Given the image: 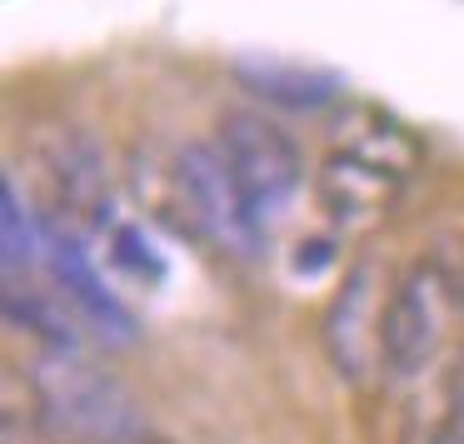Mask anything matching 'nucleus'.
<instances>
[{"instance_id": "1", "label": "nucleus", "mask_w": 464, "mask_h": 444, "mask_svg": "<svg viewBox=\"0 0 464 444\" xmlns=\"http://www.w3.org/2000/svg\"><path fill=\"white\" fill-rule=\"evenodd\" d=\"M31 390L41 400V414L65 439H81V444H140L145 439V414L121 390V380L95 370L75 350L41 354L31 364Z\"/></svg>"}, {"instance_id": "2", "label": "nucleus", "mask_w": 464, "mask_h": 444, "mask_svg": "<svg viewBox=\"0 0 464 444\" xmlns=\"http://www.w3.org/2000/svg\"><path fill=\"white\" fill-rule=\"evenodd\" d=\"M215 150H220L225 170H230L235 190H240L245 210H250L255 230H270L275 220L285 215V205L295 200L304 180V160L300 145L270 121V115L255 111H235L220 121L215 130Z\"/></svg>"}, {"instance_id": "3", "label": "nucleus", "mask_w": 464, "mask_h": 444, "mask_svg": "<svg viewBox=\"0 0 464 444\" xmlns=\"http://www.w3.org/2000/svg\"><path fill=\"white\" fill-rule=\"evenodd\" d=\"M454 290L444 280L440 260H420L384 300V324H380V364L394 380H414L434 364L444 340V310Z\"/></svg>"}, {"instance_id": "4", "label": "nucleus", "mask_w": 464, "mask_h": 444, "mask_svg": "<svg viewBox=\"0 0 464 444\" xmlns=\"http://www.w3.org/2000/svg\"><path fill=\"white\" fill-rule=\"evenodd\" d=\"M175 170H180V215L185 235L215 245L225 255H255V245L265 240L255 230L250 210H245L240 190H235L230 170H225L215 145H180L175 150Z\"/></svg>"}, {"instance_id": "5", "label": "nucleus", "mask_w": 464, "mask_h": 444, "mask_svg": "<svg viewBox=\"0 0 464 444\" xmlns=\"http://www.w3.org/2000/svg\"><path fill=\"white\" fill-rule=\"evenodd\" d=\"M41 170L51 180L55 210L65 225L75 230H115V195H111V175L105 160L81 130H61L41 145Z\"/></svg>"}, {"instance_id": "6", "label": "nucleus", "mask_w": 464, "mask_h": 444, "mask_svg": "<svg viewBox=\"0 0 464 444\" xmlns=\"http://www.w3.org/2000/svg\"><path fill=\"white\" fill-rule=\"evenodd\" d=\"M380 324H384V300H380V270L370 260L344 275L340 294L324 320V344L330 360L344 380H364L370 364H380Z\"/></svg>"}, {"instance_id": "7", "label": "nucleus", "mask_w": 464, "mask_h": 444, "mask_svg": "<svg viewBox=\"0 0 464 444\" xmlns=\"http://www.w3.org/2000/svg\"><path fill=\"white\" fill-rule=\"evenodd\" d=\"M400 175L380 170V165L360 160V155H344V150H330V160L320 165V205L334 225L344 230H370L380 225L384 215L394 210V195H400Z\"/></svg>"}, {"instance_id": "8", "label": "nucleus", "mask_w": 464, "mask_h": 444, "mask_svg": "<svg viewBox=\"0 0 464 444\" xmlns=\"http://www.w3.org/2000/svg\"><path fill=\"white\" fill-rule=\"evenodd\" d=\"M45 260H51L61 290L71 294V304L105 334V340H135V320L121 300L111 294V285L95 275L91 255L81 250V240L65 230H45Z\"/></svg>"}, {"instance_id": "9", "label": "nucleus", "mask_w": 464, "mask_h": 444, "mask_svg": "<svg viewBox=\"0 0 464 444\" xmlns=\"http://www.w3.org/2000/svg\"><path fill=\"white\" fill-rule=\"evenodd\" d=\"M245 91H255L260 101L285 105V111H320V105L340 101L344 81L334 71L320 65H300V61H275V55H250L235 65Z\"/></svg>"}, {"instance_id": "10", "label": "nucleus", "mask_w": 464, "mask_h": 444, "mask_svg": "<svg viewBox=\"0 0 464 444\" xmlns=\"http://www.w3.org/2000/svg\"><path fill=\"white\" fill-rule=\"evenodd\" d=\"M334 150L360 155V160H370V165H380V170L400 175V180H404V175H414V170H420V160H424L420 140H414L400 121H390V115H380V111L344 115V125L334 130Z\"/></svg>"}, {"instance_id": "11", "label": "nucleus", "mask_w": 464, "mask_h": 444, "mask_svg": "<svg viewBox=\"0 0 464 444\" xmlns=\"http://www.w3.org/2000/svg\"><path fill=\"white\" fill-rule=\"evenodd\" d=\"M5 205H0V225H5V270H21V265H31L35 260V250L45 245V230H35V220L25 215V205H21V190H15V180L5 175Z\"/></svg>"}, {"instance_id": "12", "label": "nucleus", "mask_w": 464, "mask_h": 444, "mask_svg": "<svg viewBox=\"0 0 464 444\" xmlns=\"http://www.w3.org/2000/svg\"><path fill=\"white\" fill-rule=\"evenodd\" d=\"M5 320H11L15 330H31L35 340H45L51 350H75V330L45 300H35V294L21 300V290H5Z\"/></svg>"}, {"instance_id": "13", "label": "nucleus", "mask_w": 464, "mask_h": 444, "mask_svg": "<svg viewBox=\"0 0 464 444\" xmlns=\"http://www.w3.org/2000/svg\"><path fill=\"white\" fill-rule=\"evenodd\" d=\"M111 260L121 265L125 275H135L140 285H155L165 280V255L150 245V235L140 230V225H115L111 230Z\"/></svg>"}, {"instance_id": "14", "label": "nucleus", "mask_w": 464, "mask_h": 444, "mask_svg": "<svg viewBox=\"0 0 464 444\" xmlns=\"http://www.w3.org/2000/svg\"><path fill=\"white\" fill-rule=\"evenodd\" d=\"M450 434L464 439V350H459V360H454V370H450Z\"/></svg>"}, {"instance_id": "15", "label": "nucleus", "mask_w": 464, "mask_h": 444, "mask_svg": "<svg viewBox=\"0 0 464 444\" xmlns=\"http://www.w3.org/2000/svg\"><path fill=\"white\" fill-rule=\"evenodd\" d=\"M444 280H450V290H454V304H464V250H459V270H450V265H444Z\"/></svg>"}, {"instance_id": "16", "label": "nucleus", "mask_w": 464, "mask_h": 444, "mask_svg": "<svg viewBox=\"0 0 464 444\" xmlns=\"http://www.w3.org/2000/svg\"><path fill=\"white\" fill-rule=\"evenodd\" d=\"M434 444H464V439H454V434H440V439H434Z\"/></svg>"}]
</instances>
